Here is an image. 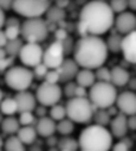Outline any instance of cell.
I'll use <instances>...</instances> for the list:
<instances>
[{
  "label": "cell",
  "instance_id": "2e32d148",
  "mask_svg": "<svg viewBox=\"0 0 136 151\" xmlns=\"http://www.w3.org/2000/svg\"><path fill=\"white\" fill-rule=\"evenodd\" d=\"M17 102H18V112H26V111H35L37 107V98L32 93L26 91H20L14 95Z\"/></svg>",
  "mask_w": 136,
  "mask_h": 151
},
{
  "label": "cell",
  "instance_id": "db71d44e",
  "mask_svg": "<svg viewBox=\"0 0 136 151\" xmlns=\"http://www.w3.org/2000/svg\"><path fill=\"white\" fill-rule=\"evenodd\" d=\"M128 3H129V9L136 11V0H128Z\"/></svg>",
  "mask_w": 136,
  "mask_h": 151
},
{
  "label": "cell",
  "instance_id": "836d02e7",
  "mask_svg": "<svg viewBox=\"0 0 136 151\" xmlns=\"http://www.w3.org/2000/svg\"><path fill=\"white\" fill-rule=\"evenodd\" d=\"M110 6L115 13H122L127 10V7H129V3L128 0H111Z\"/></svg>",
  "mask_w": 136,
  "mask_h": 151
},
{
  "label": "cell",
  "instance_id": "cb8c5ba5",
  "mask_svg": "<svg viewBox=\"0 0 136 151\" xmlns=\"http://www.w3.org/2000/svg\"><path fill=\"white\" fill-rule=\"evenodd\" d=\"M123 38L122 33H116L114 32L112 35H110L106 40V44L109 48V51L114 52V54H118L122 51V44H123Z\"/></svg>",
  "mask_w": 136,
  "mask_h": 151
},
{
  "label": "cell",
  "instance_id": "7a4b0ae2",
  "mask_svg": "<svg viewBox=\"0 0 136 151\" xmlns=\"http://www.w3.org/2000/svg\"><path fill=\"white\" fill-rule=\"evenodd\" d=\"M109 55L106 41L97 35L82 36L75 42L73 58L81 68L97 69L104 65Z\"/></svg>",
  "mask_w": 136,
  "mask_h": 151
},
{
  "label": "cell",
  "instance_id": "d6a6232c",
  "mask_svg": "<svg viewBox=\"0 0 136 151\" xmlns=\"http://www.w3.org/2000/svg\"><path fill=\"white\" fill-rule=\"evenodd\" d=\"M95 78L98 81H105V82H111V70L106 67H99L95 70Z\"/></svg>",
  "mask_w": 136,
  "mask_h": 151
},
{
  "label": "cell",
  "instance_id": "4dcf8cb0",
  "mask_svg": "<svg viewBox=\"0 0 136 151\" xmlns=\"http://www.w3.org/2000/svg\"><path fill=\"white\" fill-rule=\"evenodd\" d=\"M49 116L55 119L56 122H60L62 119H64L67 117V108L66 106H62V105H54L51 106V109L49 112Z\"/></svg>",
  "mask_w": 136,
  "mask_h": 151
},
{
  "label": "cell",
  "instance_id": "7dc6e473",
  "mask_svg": "<svg viewBox=\"0 0 136 151\" xmlns=\"http://www.w3.org/2000/svg\"><path fill=\"white\" fill-rule=\"evenodd\" d=\"M10 40H9V37L6 36V33H5V31H4V29L0 31V47L1 48H5V45L7 44V42H9Z\"/></svg>",
  "mask_w": 136,
  "mask_h": 151
},
{
  "label": "cell",
  "instance_id": "277c9868",
  "mask_svg": "<svg viewBox=\"0 0 136 151\" xmlns=\"http://www.w3.org/2000/svg\"><path fill=\"white\" fill-rule=\"evenodd\" d=\"M67 117L77 124H88L93 120L94 113L99 109L90 99L74 96L69 98L66 104Z\"/></svg>",
  "mask_w": 136,
  "mask_h": 151
},
{
  "label": "cell",
  "instance_id": "7bdbcfd3",
  "mask_svg": "<svg viewBox=\"0 0 136 151\" xmlns=\"http://www.w3.org/2000/svg\"><path fill=\"white\" fill-rule=\"evenodd\" d=\"M46 107H47V106L41 105V106H38V107L35 108V113H36L37 117L42 118V117H46V116H47V108H46Z\"/></svg>",
  "mask_w": 136,
  "mask_h": 151
},
{
  "label": "cell",
  "instance_id": "f546056e",
  "mask_svg": "<svg viewBox=\"0 0 136 151\" xmlns=\"http://www.w3.org/2000/svg\"><path fill=\"white\" fill-rule=\"evenodd\" d=\"M74 131V122L72 119H62L57 123V132L61 136H69Z\"/></svg>",
  "mask_w": 136,
  "mask_h": 151
},
{
  "label": "cell",
  "instance_id": "7402d4cb",
  "mask_svg": "<svg viewBox=\"0 0 136 151\" xmlns=\"http://www.w3.org/2000/svg\"><path fill=\"white\" fill-rule=\"evenodd\" d=\"M20 122L19 119L12 117V116H7L3 122H1V130L4 133L6 134H14L19 131L20 129Z\"/></svg>",
  "mask_w": 136,
  "mask_h": 151
},
{
  "label": "cell",
  "instance_id": "8fae6325",
  "mask_svg": "<svg viewBox=\"0 0 136 151\" xmlns=\"http://www.w3.org/2000/svg\"><path fill=\"white\" fill-rule=\"evenodd\" d=\"M64 48L63 43L60 41H56L51 43L43 55V63L48 65L49 69H57L62 62L64 61Z\"/></svg>",
  "mask_w": 136,
  "mask_h": 151
},
{
  "label": "cell",
  "instance_id": "52a82bcc",
  "mask_svg": "<svg viewBox=\"0 0 136 151\" xmlns=\"http://www.w3.org/2000/svg\"><path fill=\"white\" fill-rule=\"evenodd\" d=\"M49 26L41 17L26 18L22 23V38L30 43H41L47 40Z\"/></svg>",
  "mask_w": 136,
  "mask_h": 151
},
{
  "label": "cell",
  "instance_id": "9c48e42d",
  "mask_svg": "<svg viewBox=\"0 0 136 151\" xmlns=\"http://www.w3.org/2000/svg\"><path fill=\"white\" fill-rule=\"evenodd\" d=\"M36 98L41 105L51 107L61 100L62 89L57 83H50L44 81L36 89Z\"/></svg>",
  "mask_w": 136,
  "mask_h": 151
},
{
  "label": "cell",
  "instance_id": "8d00e7d4",
  "mask_svg": "<svg viewBox=\"0 0 136 151\" xmlns=\"http://www.w3.org/2000/svg\"><path fill=\"white\" fill-rule=\"evenodd\" d=\"M78 87V83L73 81H68L66 82V86L63 87V93L67 98H74L75 96V89Z\"/></svg>",
  "mask_w": 136,
  "mask_h": 151
},
{
  "label": "cell",
  "instance_id": "ffe728a7",
  "mask_svg": "<svg viewBox=\"0 0 136 151\" xmlns=\"http://www.w3.org/2000/svg\"><path fill=\"white\" fill-rule=\"evenodd\" d=\"M77 83L80 85V86H84L86 88L88 87H92L94 83H95V73L92 71V69H87V68H82L79 70L78 75H77Z\"/></svg>",
  "mask_w": 136,
  "mask_h": 151
},
{
  "label": "cell",
  "instance_id": "44dd1931",
  "mask_svg": "<svg viewBox=\"0 0 136 151\" xmlns=\"http://www.w3.org/2000/svg\"><path fill=\"white\" fill-rule=\"evenodd\" d=\"M37 130L35 126L32 125H26V126H23L19 129V131L17 132V136L22 139V142L25 144V145H31L35 143L36 138H37Z\"/></svg>",
  "mask_w": 136,
  "mask_h": 151
},
{
  "label": "cell",
  "instance_id": "74e56055",
  "mask_svg": "<svg viewBox=\"0 0 136 151\" xmlns=\"http://www.w3.org/2000/svg\"><path fill=\"white\" fill-rule=\"evenodd\" d=\"M33 68H35V69H33V74H35V76L38 78V79H44V76L48 73V69H49L48 65L44 64L43 62L37 64L36 67H33Z\"/></svg>",
  "mask_w": 136,
  "mask_h": 151
},
{
  "label": "cell",
  "instance_id": "d6986e66",
  "mask_svg": "<svg viewBox=\"0 0 136 151\" xmlns=\"http://www.w3.org/2000/svg\"><path fill=\"white\" fill-rule=\"evenodd\" d=\"M129 81H130V74L124 67L116 65L111 68V82L116 87H123L128 85Z\"/></svg>",
  "mask_w": 136,
  "mask_h": 151
},
{
  "label": "cell",
  "instance_id": "60d3db41",
  "mask_svg": "<svg viewBox=\"0 0 136 151\" xmlns=\"http://www.w3.org/2000/svg\"><path fill=\"white\" fill-rule=\"evenodd\" d=\"M14 0H0V7L4 11H10L13 7Z\"/></svg>",
  "mask_w": 136,
  "mask_h": 151
},
{
  "label": "cell",
  "instance_id": "4fadbf2b",
  "mask_svg": "<svg viewBox=\"0 0 136 151\" xmlns=\"http://www.w3.org/2000/svg\"><path fill=\"white\" fill-rule=\"evenodd\" d=\"M115 26L117 32L122 35H128L136 30V16L132 12H122L118 13V17L115 20Z\"/></svg>",
  "mask_w": 136,
  "mask_h": 151
},
{
  "label": "cell",
  "instance_id": "5bb4252c",
  "mask_svg": "<svg viewBox=\"0 0 136 151\" xmlns=\"http://www.w3.org/2000/svg\"><path fill=\"white\" fill-rule=\"evenodd\" d=\"M122 54L128 63L136 64V30L128 35H124Z\"/></svg>",
  "mask_w": 136,
  "mask_h": 151
},
{
  "label": "cell",
  "instance_id": "484cf974",
  "mask_svg": "<svg viewBox=\"0 0 136 151\" xmlns=\"http://www.w3.org/2000/svg\"><path fill=\"white\" fill-rule=\"evenodd\" d=\"M1 112L5 116H13L18 112V102L16 98H7L4 99L1 102Z\"/></svg>",
  "mask_w": 136,
  "mask_h": 151
},
{
  "label": "cell",
  "instance_id": "ab89813d",
  "mask_svg": "<svg viewBox=\"0 0 136 151\" xmlns=\"http://www.w3.org/2000/svg\"><path fill=\"white\" fill-rule=\"evenodd\" d=\"M123 140H119L118 143H116L114 146H112V150L115 151H128L130 150V146H131V142L130 140H127L125 137L122 138Z\"/></svg>",
  "mask_w": 136,
  "mask_h": 151
},
{
  "label": "cell",
  "instance_id": "f35d334b",
  "mask_svg": "<svg viewBox=\"0 0 136 151\" xmlns=\"http://www.w3.org/2000/svg\"><path fill=\"white\" fill-rule=\"evenodd\" d=\"M14 62V56H9L5 58H0V73L5 74V71L11 68V65Z\"/></svg>",
  "mask_w": 136,
  "mask_h": 151
},
{
  "label": "cell",
  "instance_id": "603a6c76",
  "mask_svg": "<svg viewBox=\"0 0 136 151\" xmlns=\"http://www.w3.org/2000/svg\"><path fill=\"white\" fill-rule=\"evenodd\" d=\"M3 149L6 150V151H24L25 150V144L22 142V139L18 136L10 134L5 139Z\"/></svg>",
  "mask_w": 136,
  "mask_h": 151
},
{
  "label": "cell",
  "instance_id": "f1b7e54d",
  "mask_svg": "<svg viewBox=\"0 0 136 151\" xmlns=\"http://www.w3.org/2000/svg\"><path fill=\"white\" fill-rule=\"evenodd\" d=\"M23 41L19 40V38H16V40H10L7 42V44L5 45V49L7 51V55L9 56H19V52L23 48Z\"/></svg>",
  "mask_w": 136,
  "mask_h": 151
},
{
  "label": "cell",
  "instance_id": "30bf717a",
  "mask_svg": "<svg viewBox=\"0 0 136 151\" xmlns=\"http://www.w3.org/2000/svg\"><path fill=\"white\" fill-rule=\"evenodd\" d=\"M43 55L44 51L40 43L26 42L19 52V60L26 67H36L43 62Z\"/></svg>",
  "mask_w": 136,
  "mask_h": 151
},
{
  "label": "cell",
  "instance_id": "d4e9b609",
  "mask_svg": "<svg viewBox=\"0 0 136 151\" xmlns=\"http://www.w3.org/2000/svg\"><path fill=\"white\" fill-rule=\"evenodd\" d=\"M57 147L61 151H75L80 149V144H79V140L69 136H63L61 139H59Z\"/></svg>",
  "mask_w": 136,
  "mask_h": 151
},
{
  "label": "cell",
  "instance_id": "f907efd6",
  "mask_svg": "<svg viewBox=\"0 0 136 151\" xmlns=\"http://www.w3.org/2000/svg\"><path fill=\"white\" fill-rule=\"evenodd\" d=\"M0 18H1V20H0V27L1 29H4L5 27V24H6V17H5V11L4 10H1L0 11Z\"/></svg>",
  "mask_w": 136,
  "mask_h": 151
},
{
  "label": "cell",
  "instance_id": "ee69618b",
  "mask_svg": "<svg viewBox=\"0 0 136 151\" xmlns=\"http://www.w3.org/2000/svg\"><path fill=\"white\" fill-rule=\"evenodd\" d=\"M5 26H22L20 24V20L16 17H10L7 20H6V24Z\"/></svg>",
  "mask_w": 136,
  "mask_h": 151
},
{
  "label": "cell",
  "instance_id": "5b68a950",
  "mask_svg": "<svg viewBox=\"0 0 136 151\" xmlns=\"http://www.w3.org/2000/svg\"><path fill=\"white\" fill-rule=\"evenodd\" d=\"M88 98L99 108H108L115 105L118 94L116 86L112 82L98 81L92 87H90Z\"/></svg>",
  "mask_w": 136,
  "mask_h": 151
},
{
  "label": "cell",
  "instance_id": "bcb514c9",
  "mask_svg": "<svg viewBox=\"0 0 136 151\" xmlns=\"http://www.w3.org/2000/svg\"><path fill=\"white\" fill-rule=\"evenodd\" d=\"M128 126H129V130L136 131V114L129 116V118H128Z\"/></svg>",
  "mask_w": 136,
  "mask_h": 151
},
{
  "label": "cell",
  "instance_id": "8992f818",
  "mask_svg": "<svg viewBox=\"0 0 136 151\" xmlns=\"http://www.w3.org/2000/svg\"><path fill=\"white\" fill-rule=\"evenodd\" d=\"M33 74L26 65H12L9 68L5 74H4V79L5 83L13 91L20 92V91H26L33 81Z\"/></svg>",
  "mask_w": 136,
  "mask_h": 151
},
{
  "label": "cell",
  "instance_id": "816d5d0a",
  "mask_svg": "<svg viewBox=\"0 0 136 151\" xmlns=\"http://www.w3.org/2000/svg\"><path fill=\"white\" fill-rule=\"evenodd\" d=\"M106 109L109 111V113H110V114H111V117H115L116 114H118V112H117V109H118V107H117V106L115 107V106L112 105V106H110V107H108Z\"/></svg>",
  "mask_w": 136,
  "mask_h": 151
},
{
  "label": "cell",
  "instance_id": "f5cc1de1",
  "mask_svg": "<svg viewBox=\"0 0 136 151\" xmlns=\"http://www.w3.org/2000/svg\"><path fill=\"white\" fill-rule=\"evenodd\" d=\"M129 87H130V89L131 91H136V79H130V81H129Z\"/></svg>",
  "mask_w": 136,
  "mask_h": 151
},
{
  "label": "cell",
  "instance_id": "1f68e13d",
  "mask_svg": "<svg viewBox=\"0 0 136 151\" xmlns=\"http://www.w3.org/2000/svg\"><path fill=\"white\" fill-rule=\"evenodd\" d=\"M19 122L22 124V126H26V125H32L36 127V124L38 120H36V117L32 114V112L26 111V112H22L19 113Z\"/></svg>",
  "mask_w": 136,
  "mask_h": 151
},
{
  "label": "cell",
  "instance_id": "ac0fdd59",
  "mask_svg": "<svg viewBox=\"0 0 136 151\" xmlns=\"http://www.w3.org/2000/svg\"><path fill=\"white\" fill-rule=\"evenodd\" d=\"M36 130L38 132V136H41L43 138H48L57 131L56 120L53 119L51 117H47V116L42 117L38 119V122L36 124Z\"/></svg>",
  "mask_w": 136,
  "mask_h": 151
},
{
  "label": "cell",
  "instance_id": "681fc988",
  "mask_svg": "<svg viewBox=\"0 0 136 151\" xmlns=\"http://www.w3.org/2000/svg\"><path fill=\"white\" fill-rule=\"evenodd\" d=\"M57 144H59V140L54 134L47 138V145L48 146H57Z\"/></svg>",
  "mask_w": 136,
  "mask_h": 151
},
{
  "label": "cell",
  "instance_id": "c3c4849f",
  "mask_svg": "<svg viewBox=\"0 0 136 151\" xmlns=\"http://www.w3.org/2000/svg\"><path fill=\"white\" fill-rule=\"evenodd\" d=\"M62 43H63V48H64V52H66V54H67V52H69L71 50L74 49V45L72 47L73 43H72V40H71V38H66Z\"/></svg>",
  "mask_w": 136,
  "mask_h": 151
},
{
  "label": "cell",
  "instance_id": "e0dca14e",
  "mask_svg": "<svg viewBox=\"0 0 136 151\" xmlns=\"http://www.w3.org/2000/svg\"><path fill=\"white\" fill-rule=\"evenodd\" d=\"M110 129H111V133L114 134L115 138H117V139L124 138L129 130L127 114H124L123 112H119L118 114H116L110 123Z\"/></svg>",
  "mask_w": 136,
  "mask_h": 151
},
{
  "label": "cell",
  "instance_id": "3957f363",
  "mask_svg": "<svg viewBox=\"0 0 136 151\" xmlns=\"http://www.w3.org/2000/svg\"><path fill=\"white\" fill-rule=\"evenodd\" d=\"M114 134L103 125H90L79 136L80 150L82 151H108L114 146Z\"/></svg>",
  "mask_w": 136,
  "mask_h": 151
},
{
  "label": "cell",
  "instance_id": "f6af8a7d",
  "mask_svg": "<svg viewBox=\"0 0 136 151\" xmlns=\"http://www.w3.org/2000/svg\"><path fill=\"white\" fill-rule=\"evenodd\" d=\"M75 96H80V98H87L86 87L78 85V87H77V89H75Z\"/></svg>",
  "mask_w": 136,
  "mask_h": 151
},
{
  "label": "cell",
  "instance_id": "ba28073f",
  "mask_svg": "<svg viewBox=\"0 0 136 151\" xmlns=\"http://www.w3.org/2000/svg\"><path fill=\"white\" fill-rule=\"evenodd\" d=\"M50 9L49 0H14L12 10L22 17H42Z\"/></svg>",
  "mask_w": 136,
  "mask_h": 151
},
{
  "label": "cell",
  "instance_id": "e575fe53",
  "mask_svg": "<svg viewBox=\"0 0 136 151\" xmlns=\"http://www.w3.org/2000/svg\"><path fill=\"white\" fill-rule=\"evenodd\" d=\"M4 31L9 40H16L19 37V35H22V26H5Z\"/></svg>",
  "mask_w": 136,
  "mask_h": 151
},
{
  "label": "cell",
  "instance_id": "4316f807",
  "mask_svg": "<svg viewBox=\"0 0 136 151\" xmlns=\"http://www.w3.org/2000/svg\"><path fill=\"white\" fill-rule=\"evenodd\" d=\"M47 19L51 23H59V22H62L66 17V13L63 11L62 7L60 6H50V9L47 11Z\"/></svg>",
  "mask_w": 136,
  "mask_h": 151
},
{
  "label": "cell",
  "instance_id": "83f0119b",
  "mask_svg": "<svg viewBox=\"0 0 136 151\" xmlns=\"http://www.w3.org/2000/svg\"><path fill=\"white\" fill-rule=\"evenodd\" d=\"M93 120L95 122V124L98 125H103V126H106V125H110L111 123V114L109 113V111L106 108H99L95 113H94V117H93Z\"/></svg>",
  "mask_w": 136,
  "mask_h": 151
},
{
  "label": "cell",
  "instance_id": "6da1fadb",
  "mask_svg": "<svg viewBox=\"0 0 136 151\" xmlns=\"http://www.w3.org/2000/svg\"><path fill=\"white\" fill-rule=\"evenodd\" d=\"M115 23V12L105 0H92L80 11L78 32L80 37L87 35H104Z\"/></svg>",
  "mask_w": 136,
  "mask_h": 151
},
{
  "label": "cell",
  "instance_id": "b9f144b4",
  "mask_svg": "<svg viewBox=\"0 0 136 151\" xmlns=\"http://www.w3.org/2000/svg\"><path fill=\"white\" fill-rule=\"evenodd\" d=\"M55 37H56V41L63 42V41L67 38V32H66L63 29H57V30L55 31Z\"/></svg>",
  "mask_w": 136,
  "mask_h": 151
},
{
  "label": "cell",
  "instance_id": "9a60e30c",
  "mask_svg": "<svg viewBox=\"0 0 136 151\" xmlns=\"http://www.w3.org/2000/svg\"><path fill=\"white\" fill-rule=\"evenodd\" d=\"M79 64L74 58H66L62 64L57 68L60 76H61V82H68L72 81L73 79L77 78V75L79 73Z\"/></svg>",
  "mask_w": 136,
  "mask_h": 151
},
{
  "label": "cell",
  "instance_id": "7c38bea8",
  "mask_svg": "<svg viewBox=\"0 0 136 151\" xmlns=\"http://www.w3.org/2000/svg\"><path fill=\"white\" fill-rule=\"evenodd\" d=\"M116 106L119 112H123L127 116L136 114V93L132 91L121 93L117 98Z\"/></svg>",
  "mask_w": 136,
  "mask_h": 151
},
{
  "label": "cell",
  "instance_id": "d590c367",
  "mask_svg": "<svg viewBox=\"0 0 136 151\" xmlns=\"http://www.w3.org/2000/svg\"><path fill=\"white\" fill-rule=\"evenodd\" d=\"M61 80L60 73L57 69H53V70H48L47 75L44 76V81L50 82V83H59V81Z\"/></svg>",
  "mask_w": 136,
  "mask_h": 151
}]
</instances>
